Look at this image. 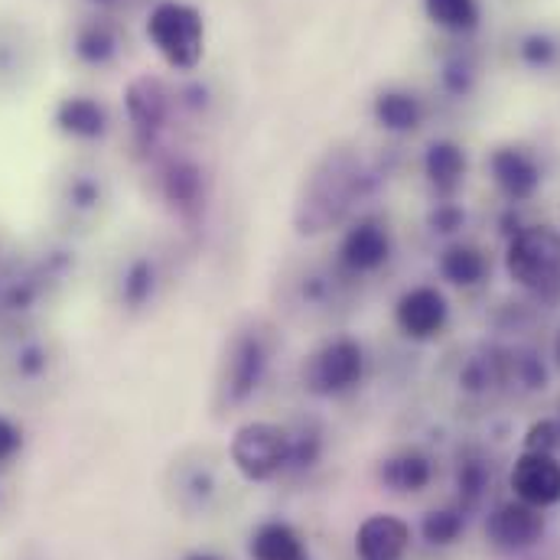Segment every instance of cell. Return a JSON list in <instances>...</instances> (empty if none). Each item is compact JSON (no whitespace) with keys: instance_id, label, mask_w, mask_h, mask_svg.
Segmentation results:
<instances>
[{"instance_id":"obj_36","label":"cell","mask_w":560,"mask_h":560,"mask_svg":"<svg viewBox=\"0 0 560 560\" xmlns=\"http://www.w3.org/2000/svg\"><path fill=\"white\" fill-rule=\"evenodd\" d=\"M16 258H10V252H7V245H3V238H0V278L10 271V265H13Z\"/></svg>"},{"instance_id":"obj_30","label":"cell","mask_w":560,"mask_h":560,"mask_svg":"<svg viewBox=\"0 0 560 560\" xmlns=\"http://www.w3.org/2000/svg\"><path fill=\"white\" fill-rule=\"evenodd\" d=\"M489 466L482 459H463L459 469H456V489H459V502H463V512L466 509H476L489 489Z\"/></svg>"},{"instance_id":"obj_24","label":"cell","mask_w":560,"mask_h":560,"mask_svg":"<svg viewBox=\"0 0 560 560\" xmlns=\"http://www.w3.org/2000/svg\"><path fill=\"white\" fill-rule=\"evenodd\" d=\"M252 560H306V545L300 532L287 522H265L252 532Z\"/></svg>"},{"instance_id":"obj_23","label":"cell","mask_w":560,"mask_h":560,"mask_svg":"<svg viewBox=\"0 0 560 560\" xmlns=\"http://www.w3.org/2000/svg\"><path fill=\"white\" fill-rule=\"evenodd\" d=\"M436 271L440 278L453 287H463V290H472L479 283H486L492 275V261L489 255L472 245V242H450L440 255H436Z\"/></svg>"},{"instance_id":"obj_28","label":"cell","mask_w":560,"mask_h":560,"mask_svg":"<svg viewBox=\"0 0 560 560\" xmlns=\"http://www.w3.org/2000/svg\"><path fill=\"white\" fill-rule=\"evenodd\" d=\"M476 82H479V66H476L472 56L453 52V56L443 59V66H440V89H443V95L469 98L476 92Z\"/></svg>"},{"instance_id":"obj_34","label":"cell","mask_w":560,"mask_h":560,"mask_svg":"<svg viewBox=\"0 0 560 560\" xmlns=\"http://www.w3.org/2000/svg\"><path fill=\"white\" fill-rule=\"evenodd\" d=\"M23 446V430L10 418L0 415V463H10Z\"/></svg>"},{"instance_id":"obj_16","label":"cell","mask_w":560,"mask_h":560,"mask_svg":"<svg viewBox=\"0 0 560 560\" xmlns=\"http://www.w3.org/2000/svg\"><path fill=\"white\" fill-rule=\"evenodd\" d=\"M512 492L515 499L535 505V509H551L560 502V459L555 453H522L512 469Z\"/></svg>"},{"instance_id":"obj_13","label":"cell","mask_w":560,"mask_h":560,"mask_svg":"<svg viewBox=\"0 0 560 560\" xmlns=\"http://www.w3.org/2000/svg\"><path fill=\"white\" fill-rule=\"evenodd\" d=\"M125 26L118 16L108 13H89L75 23L72 36H69V49L75 56L79 66L85 69H108L121 59L125 52Z\"/></svg>"},{"instance_id":"obj_9","label":"cell","mask_w":560,"mask_h":560,"mask_svg":"<svg viewBox=\"0 0 560 560\" xmlns=\"http://www.w3.org/2000/svg\"><path fill=\"white\" fill-rule=\"evenodd\" d=\"M392 255H395V238L388 222H382L378 215H359L339 235L332 265L349 280H359L378 275L392 261Z\"/></svg>"},{"instance_id":"obj_10","label":"cell","mask_w":560,"mask_h":560,"mask_svg":"<svg viewBox=\"0 0 560 560\" xmlns=\"http://www.w3.org/2000/svg\"><path fill=\"white\" fill-rule=\"evenodd\" d=\"M346 287H349V278L332 261L329 265H303L283 283L287 310L303 319H326L342 306Z\"/></svg>"},{"instance_id":"obj_2","label":"cell","mask_w":560,"mask_h":560,"mask_svg":"<svg viewBox=\"0 0 560 560\" xmlns=\"http://www.w3.org/2000/svg\"><path fill=\"white\" fill-rule=\"evenodd\" d=\"M271 326L258 316L242 319L222 349L219 362V378H215V395L222 408H238L258 395V388L268 378L271 355H275V339Z\"/></svg>"},{"instance_id":"obj_35","label":"cell","mask_w":560,"mask_h":560,"mask_svg":"<svg viewBox=\"0 0 560 560\" xmlns=\"http://www.w3.org/2000/svg\"><path fill=\"white\" fill-rule=\"evenodd\" d=\"M92 13H108V16H118L121 10H128L135 0H82Z\"/></svg>"},{"instance_id":"obj_38","label":"cell","mask_w":560,"mask_h":560,"mask_svg":"<svg viewBox=\"0 0 560 560\" xmlns=\"http://www.w3.org/2000/svg\"><path fill=\"white\" fill-rule=\"evenodd\" d=\"M555 359H558V365H560V332H558V339H555Z\"/></svg>"},{"instance_id":"obj_6","label":"cell","mask_w":560,"mask_h":560,"mask_svg":"<svg viewBox=\"0 0 560 560\" xmlns=\"http://www.w3.org/2000/svg\"><path fill=\"white\" fill-rule=\"evenodd\" d=\"M229 456L248 482H271L290 466V430L271 420H248L232 433Z\"/></svg>"},{"instance_id":"obj_22","label":"cell","mask_w":560,"mask_h":560,"mask_svg":"<svg viewBox=\"0 0 560 560\" xmlns=\"http://www.w3.org/2000/svg\"><path fill=\"white\" fill-rule=\"evenodd\" d=\"M420 166H423V176H427L430 189L440 199H456V192H459V186L466 179V170H469V156L456 140L436 138L427 143Z\"/></svg>"},{"instance_id":"obj_17","label":"cell","mask_w":560,"mask_h":560,"mask_svg":"<svg viewBox=\"0 0 560 560\" xmlns=\"http://www.w3.org/2000/svg\"><path fill=\"white\" fill-rule=\"evenodd\" d=\"M52 125L62 138L79 143H98L112 135V112L95 95H66L52 108Z\"/></svg>"},{"instance_id":"obj_7","label":"cell","mask_w":560,"mask_h":560,"mask_svg":"<svg viewBox=\"0 0 560 560\" xmlns=\"http://www.w3.org/2000/svg\"><path fill=\"white\" fill-rule=\"evenodd\" d=\"M125 115L135 143L143 153H153L176 115V95L160 75L140 72L125 85Z\"/></svg>"},{"instance_id":"obj_20","label":"cell","mask_w":560,"mask_h":560,"mask_svg":"<svg viewBox=\"0 0 560 560\" xmlns=\"http://www.w3.org/2000/svg\"><path fill=\"white\" fill-rule=\"evenodd\" d=\"M411 548V528L398 515H369L355 532V555L362 560H401Z\"/></svg>"},{"instance_id":"obj_32","label":"cell","mask_w":560,"mask_h":560,"mask_svg":"<svg viewBox=\"0 0 560 560\" xmlns=\"http://www.w3.org/2000/svg\"><path fill=\"white\" fill-rule=\"evenodd\" d=\"M427 225H430V232H436V235H456V232L466 225V209H463L456 199H440V202L430 209Z\"/></svg>"},{"instance_id":"obj_14","label":"cell","mask_w":560,"mask_h":560,"mask_svg":"<svg viewBox=\"0 0 560 560\" xmlns=\"http://www.w3.org/2000/svg\"><path fill=\"white\" fill-rule=\"evenodd\" d=\"M108 209V183L98 170H72L59 186V212L72 229L89 232Z\"/></svg>"},{"instance_id":"obj_21","label":"cell","mask_w":560,"mask_h":560,"mask_svg":"<svg viewBox=\"0 0 560 560\" xmlns=\"http://www.w3.org/2000/svg\"><path fill=\"white\" fill-rule=\"evenodd\" d=\"M372 118L382 131L388 135H415L427 121V105L418 92L405 89V85H388L372 98Z\"/></svg>"},{"instance_id":"obj_1","label":"cell","mask_w":560,"mask_h":560,"mask_svg":"<svg viewBox=\"0 0 560 560\" xmlns=\"http://www.w3.org/2000/svg\"><path fill=\"white\" fill-rule=\"evenodd\" d=\"M369 189V170L352 147L323 150L303 173L293 199V232L300 238H316L339 229Z\"/></svg>"},{"instance_id":"obj_19","label":"cell","mask_w":560,"mask_h":560,"mask_svg":"<svg viewBox=\"0 0 560 560\" xmlns=\"http://www.w3.org/2000/svg\"><path fill=\"white\" fill-rule=\"evenodd\" d=\"M3 359H7V365H10V372H13L16 382L33 385V382H43L52 372L56 352H52L49 336H43V329L20 326L7 339V355Z\"/></svg>"},{"instance_id":"obj_3","label":"cell","mask_w":560,"mask_h":560,"mask_svg":"<svg viewBox=\"0 0 560 560\" xmlns=\"http://www.w3.org/2000/svg\"><path fill=\"white\" fill-rule=\"evenodd\" d=\"M147 39L170 72L196 75L206 59V16L189 0H156L147 13Z\"/></svg>"},{"instance_id":"obj_25","label":"cell","mask_w":560,"mask_h":560,"mask_svg":"<svg viewBox=\"0 0 560 560\" xmlns=\"http://www.w3.org/2000/svg\"><path fill=\"white\" fill-rule=\"evenodd\" d=\"M378 476L392 492H420V489L430 486L433 466L420 450H401V453H395V456H388L382 463Z\"/></svg>"},{"instance_id":"obj_4","label":"cell","mask_w":560,"mask_h":560,"mask_svg":"<svg viewBox=\"0 0 560 560\" xmlns=\"http://www.w3.org/2000/svg\"><path fill=\"white\" fill-rule=\"evenodd\" d=\"M505 271L515 287L532 293L541 303L560 300V229L555 225H525L509 238Z\"/></svg>"},{"instance_id":"obj_5","label":"cell","mask_w":560,"mask_h":560,"mask_svg":"<svg viewBox=\"0 0 560 560\" xmlns=\"http://www.w3.org/2000/svg\"><path fill=\"white\" fill-rule=\"evenodd\" d=\"M369 355L355 336H329L303 362V388L316 398H342L365 382Z\"/></svg>"},{"instance_id":"obj_31","label":"cell","mask_w":560,"mask_h":560,"mask_svg":"<svg viewBox=\"0 0 560 560\" xmlns=\"http://www.w3.org/2000/svg\"><path fill=\"white\" fill-rule=\"evenodd\" d=\"M319 453H323V436L316 427H300V430H290V466L293 472H306L319 463Z\"/></svg>"},{"instance_id":"obj_11","label":"cell","mask_w":560,"mask_h":560,"mask_svg":"<svg viewBox=\"0 0 560 560\" xmlns=\"http://www.w3.org/2000/svg\"><path fill=\"white\" fill-rule=\"evenodd\" d=\"M489 179L495 183V189L512 202H528L538 196L541 183H545V170H541V160L522 147V143H502L489 153Z\"/></svg>"},{"instance_id":"obj_29","label":"cell","mask_w":560,"mask_h":560,"mask_svg":"<svg viewBox=\"0 0 560 560\" xmlns=\"http://www.w3.org/2000/svg\"><path fill=\"white\" fill-rule=\"evenodd\" d=\"M463 528H466L463 509H433V512H427L423 522H420V535H423V541L433 545V548H450V545H456L459 535H463Z\"/></svg>"},{"instance_id":"obj_27","label":"cell","mask_w":560,"mask_h":560,"mask_svg":"<svg viewBox=\"0 0 560 560\" xmlns=\"http://www.w3.org/2000/svg\"><path fill=\"white\" fill-rule=\"evenodd\" d=\"M518 62L532 72H551L560 62V39L551 30H532L518 39Z\"/></svg>"},{"instance_id":"obj_12","label":"cell","mask_w":560,"mask_h":560,"mask_svg":"<svg viewBox=\"0 0 560 560\" xmlns=\"http://www.w3.org/2000/svg\"><path fill=\"white\" fill-rule=\"evenodd\" d=\"M446 323H450V300L433 283L408 287L395 300V326L411 342H430V339H436L446 329Z\"/></svg>"},{"instance_id":"obj_8","label":"cell","mask_w":560,"mask_h":560,"mask_svg":"<svg viewBox=\"0 0 560 560\" xmlns=\"http://www.w3.org/2000/svg\"><path fill=\"white\" fill-rule=\"evenodd\" d=\"M156 189L166 209L186 222L196 225L206 215L209 206V173L206 166L189 153H166L156 166Z\"/></svg>"},{"instance_id":"obj_33","label":"cell","mask_w":560,"mask_h":560,"mask_svg":"<svg viewBox=\"0 0 560 560\" xmlns=\"http://www.w3.org/2000/svg\"><path fill=\"white\" fill-rule=\"evenodd\" d=\"M560 446V423L558 420H538L525 433V450L528 453H555Z\"/></svg>"},{"instance_id":"obj_37","label":"cell","mask_w":560,"mask_h":560,"mask_svg":"<svg viewBox=\"0 0 560 560\" xmlns=\"http://www.w3.org/2000/svg\"><path fill=\"white\" fill-rule=\"evenodd\" d=\"M186 560H219V558H215V555H189Z\"/></svg>"},{"instance_id":"obj_18","label":"cell","mask_w":560,"mask_h":560,"mask_svg":"<svg viewBox=\"0 0 560 560\" xmlns=\"http://www.w3.org/2000/svg\"><path fill=\"white\" fill-rule=\"evenodd\" d=\"M166 283V275H163V265L156 255L150 252H140V255H131L121 271H118V280H115V296H118V306L125 313H143L156 303L160 290Z\"/></svg>"},{"instance_id":"obj_15","label":"cell","mask_w":560,"mask_h":560,"mask_svg":"<svg viewBox=\"0 0 560 560\" xmlns=\"http://www.w3.org/2000/svg\"><path fill=\"white\" fill-rule=\"evenodd\" d=\"M545 515H541V509H535V505H528V502H522V499H515V502H502L492 515H489V522H486V535H489V541L499 548V551H528V548H535L541 538H545Z\"/></svg>"},{"instance_id":"obj_26","label":"cell","mask_w":560,"mask_h":560,"mask_svg":"<svg viewBox=\"0 0 560 560\" xmlns=\"http://www.w3.org/2000/svg\"><path fill=\"white\" fill-rule=\"evenodd\" d=\"M423 13L436 30L450 36H469L482 23L479 0H423Z\"/></svg>"}]
</instances>
